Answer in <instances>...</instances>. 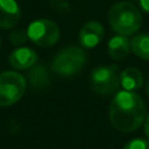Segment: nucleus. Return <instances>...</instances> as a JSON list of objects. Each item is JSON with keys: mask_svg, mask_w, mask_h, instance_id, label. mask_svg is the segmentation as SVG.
Returning a JSON list of instances; mask_svg holds the SVG:
<instances>
[{"mask_svg": "<svg viewBox=\"0 0 149 149\" xmlns=\"http://www.w3.org/2000/svg\"><path fill=\"white\" fill-rule=\"evenodd\" d=\"M146 91H147V94H148V97H149V78H148L147 84H146Z\"/></svg>", "mask_w": 149, "mask_h": 149, "instance_id": "nucleus-18", "label": "nucleus"}, {"mask_svg": "<svg viewBox=\"0 0 149 149\" xmlns=\"http://www.w3.org/2000/svg\"><path fill=\"white\" fill-rule=\"evenodd\" d=\"M27 37H28L27 31H23L21 29H15L9 35V40L14 45H22L27 41Z\"/></svg>", "mask_w": 149, "mask_h": 149, "instance_id": "nucleus-14", "label": "nucleus"}, {"mask_svg": "<svg viewBox=\"0 0 149 149\" xmlns=\"http://www.w3.org/2000/svg\"><path fill=\"white\" fill-rule=\"evenodd\" d=\"M91 88L100 95H109L120 86V74L116 65H100L92 70L90 76Z\"/></svg>", "mask_w": 149, "mask_h": 149, "instance_id": "nucleus-4", "label": "nucleus"}, {"mask_svg": "<svg viewBox=\"0 0 149 149\" xmlns=\"http://www.w3.org/2000/svg\"><path fill=\"white\" fill-rule=\"evenodd\" d=\"M0 45H1V38H0Z\"/></svg>", "mask_w": 149, "mask_h": 149, "instance_id": "nucleus-19", "label": "nucleus"}, {"mask_svg": "<svg viewBox=\"0 0 149 149\" xmlns=\"http://www.w3.org/2000/svg\"><path fill=\"white\" fill-rule=\"evenodd\" d=\"M123 149H149V141L144 139H133L125 144Z\"/></svg>", "mask_w": 149, "mask_h": 149, "instance_id": "nucleus-15", "label": "nucleus"}, {"mask_svg": "<svg viewBox=\"0 0 149 149\" xmlns=\"http://www.w3.org/2000/svg\"><path fill=\"white\" fill-rule=\"evenodd\" d=\"M108 22L112 29L122 36L135 34L142 24V15L132 2L121 1L113 5L108 12Z\"/></svg>", "mask_w": 149, "mask_h": 149, "instance_id": "nucleus-2", "label": "nucleus"}, {"mask_svg": "<svg viewBox=\"0 0 149 149\" xmlns=\"http://www.w3.org/2000/svg\"><path fill=\"white\" fill-rule=\"evenodd\" d=\"M26 79L15 71L0 73V106H10L17 102L26 91Z\"/></svg>", "mask_w": 149, "mask_h": 149, "instance_id": "nucleus-5", "label": "nucleus"}, {"mask_svg": "<svg viewBox=\"0 0 149 149\" xmlns=\"http://www.w3.org/2000/svg\"><path fill=\"white\" fill-rule=\"evenodd\" d=\"M28 37L40 47H51L58 42L61 30L58 26L48 19H38L31 22L27 29Z\"/></svg>", "mask_w": 149, "mask_h": 149, "instance_id": "nucleus-6", "label": "nucleus"}, {"mask_svg": "<svg viewBox=\"0 0 149 149\" xmlns=\"http://www.w3.org/2000/svg\"><path fill=\"white\" fill-rule=\"evenodd\" d=\"M144 132H146V135H147V137H148V140H149V114H148V116L146 118V122H144Z\"/></svg>", "mask_w": 149, "mask_h": 149, "instance_id": "nucleus-17", "label": "nucleus"}, {"mask_svg": "<svg viewBox=\"0 0 149 149\" xmlns=\"http://www.w3.org/2000/svg\"><path fill=\"white\" fill-rule=\"evenodd\" d=\"M47 74H48V73L45 72L44 68H42V66H36V68H34V69L29 72L28 78H29V81H30L31 85H34V86H41V85H43V84L45 83V80L48 79V76H47Z\"/></svg>", "mask_w": 149, "mask_h": 149, "instance_id": "nucleus-13", "label": "nucleus"}, {"mask_svg": "<svg viewBox=\"0 0 149 149\" xmlns=\"http://www.w3.org/2000/svg\"><path fill=\"white\" fill-rule=\"evenodd\" d=\"M104 37V27L97 21L85 23L79 31V42L84 48H94Z\"/></svg>", "mask_w": 149, "mask_h": 149, "instance_id": "nucleus-7", "label": "nucleus"}, {"mask_svg": "<svg viewBox=\"0 0 149 149\" xmlns=\"http://www.w3.org/2000/svg\"><path fill=\"white\" fill-rule=\"evenodd\" d=\"M21 17V10L15 0H0V28L15 27Z\"/></svg>", "mask_w": 149, "mask_h": 149, "instance_id": "nucleus-8", "label": "nucleus"}, {"mask_svg": "<svg viewBox=\"0 0 149 149\" xmlns=\"http://www.w3.org/2000/svg\"><path fill=\"white\" fill-rule=\"evenodd\" d=\"M132 51L141 59L149 61V34H139L130 41Z\"/></svg>", "mask_w": 149, "mask_h": 149, "instance_id": "nucleus-12", "label": "nucleus"}, {"mask_svg": "<svg viewBox=\"0 0 149 149\" xmlns=\"http://www.w3.org/2000/svg\"><path fill=\"white\" fill-rule=\"evenodd\" d=\"M107 50L109 56L115 61H121L127 57L130 50V42L126 36L116 35L108 41Z\"/></svg>", "mask_w": 149, "mask_h": 149, "instance_id": "nucleus-10", "label": "nucleus"}, {"mask_svg": "<svg viewBox=\"0 0 149 149\" xmlns=\"http://www.w3.org/2000/svg\"><path fill=\"white\" fill-rule=\"evenodd\" d=\"M37 62V54L30 48H17L9 56V64L14 69L24 70Z\"/></svg>", "mask_w": 149, "mask_h": 149, "instance_id": "nucleus-9", "label": "nucleus"}, {"mask_svg": "<svg viewBox=\"0 0 149 149\" xmlns=\"http://www.w3.org/2000/svg\"><path fill=\"white\" fill-rule=\"evenodd\" d=\"M86 64L85 51L74 45H69L59 50L51 61V69L62 77L78 74Z\"/></svg>", "mask_w": 149, "mask_h": 149, "instance_id": "nucleus-3", "label": "nucleus"}, {"mask_svg": "<svg viewBox=\"0 0 149 149\" xmlns=\"http://www.w3.org/2000/svg\"><path fill=\"white\" fill-rule=\"evenodd\" d=\"M120 85L125 91H136L143 85V76L136 68H126L120 73Z\"/></svg>", "mask_w": 149, "mask_h": 149, "instance_id": "nucleus-11", "label": "nucleus"}, {"mask_svg": "<svg viewBox=\"0 0 149 149\" xmlns=\"http://www.w3.org/2000/svg\"><path fill=\"white\" fill-rule=\"evenodd\" d=\"M112 126L120 132H133L137 129L146 119V106L142 98L132 91L118 92L108 112Z\"/></svg>", "mask_w": 149, "mask_h": 149, "instance_id": "nucleus-1", "label": "nucleus"}, {"mask_svg": "<svg viewBox=\"0 0 149 149\" xmlns=\"http://www.w3.org/2000/svg\"><path fill=\"white\" fill-rule=\"evenodd\" d=\"M139 2H140L141 8H142L144 12L149 13V0H139Z\"/></svg>", "mask_w": 149, "mask_h": 149, "instance_id": "nucleus-16", "label": "nucleus"}]
</instances>
